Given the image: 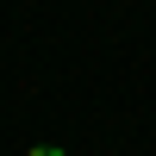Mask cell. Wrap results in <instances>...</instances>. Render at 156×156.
I'll use <instances>...</instances> for the list:
<instances>
[{"instance_id": "6da1fadb", "label": "cell", "mask_w": 156, "mask_h": 156, "mask_svg": "<svg viewBox=\"0 0 156 156\" xmlns=\"http://www.w3.org/2000/svg\"><path fill=\"white\" fill-rule=\"evenodd\" d=\"M25 156H62V150L56 144H37V150H25Z\"/></svg>"}]
</instances>
